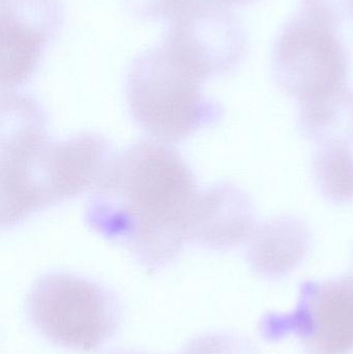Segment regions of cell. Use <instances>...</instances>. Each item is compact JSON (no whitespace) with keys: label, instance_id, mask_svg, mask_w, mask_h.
Masks as SVG:
<instances>
[{"label":"cell","instance_id":"cell-1","mask_svg":"<svg viewBox=\"0 0 353 354\" xmlns=\"http://www.w3.org/2000/svg\"><path fill=\"white\" fill-rule=\"evenodd\" d=\"M202 192L171 145L139 141L113 156L90 191L85 222L146 270H160L193 243Z\"/></svg>","mask_w":353,"mask_h":354},{"label":"cell","instance_id":"cell-2","mask_svg":"<svg viewBox=\"0 0 353 354\" xmlns=\"http://www.w3.org/2000/svg\"><path fill=\"white\" fill-rule=\"evenodd\" d=\"M112 145L95 133L52 140L39 102L24 93L2 95L1 227L95 187L113 158Z\"/></svg>","mask_w":353,"mask_h":354},{"label":"cell","instance_id":"cell-3","mask_svg":"<svg viewBox=\"0 0 353 354\" xmlns=\"http://www.w3.org/2000/svg\"><path fill=\"white\" fill-rule=\"evenodd\" d=\"M204 82L163 44L145 50L133 60L126 76L131 115L153 140L182 142L223 116L222 106L202 93Z\"/></svg>","mask_w":353,"mask_h":354},{"label":"cell","instance_id":"cell-4","mask_svg":"<svg viewBox=\"0 0 353 354\" xmlns=\"http://www.w3.org/2000/svg\"><path fill=\"white\" fill-rule=\"evenodd\" d=\"M35 332L60 348L91 353L115 335L122 324L120 299L104 285L64 272L41 274L25 301Z\"/></svg>","mask_w":353,"mask_h":354},{"label":"cell","instance_id":"cell-5","mask_svg":"<svg viewBox=\"0 0 353 354\" xmlns=\"http://www.w3.org/2000/svg\"><path fill=\"white\" fill-rule=\"evenodd\" d=\"M273 71L280 88L298 105L348 87L347 56L334 27L306 12L294 17L280 33Z\"/></svg>","mask_w":353,"mask_h":354},{"label":"cell","instance_id":"cell-6","mask_svg":"<svg viewBox=\"0 0 353 354\" xmlns=\"http://www.w3.org/2000/svg\"><path fill=\"white\" fill-rule=\"evenodd\" d=\"M162 44L207 81L240 64L246 37L240 21L227 6L203 1L170 19Z\"/></svg>","mask_w":353,"mask_h":354},{"label":"cell","instance_id":"cell-7","mask_svg":"<svg viewBox=\"0 0 353 354\" xmlns=\"http://www.w3.org/2000/svg\"><path fill=\"white\" fill-rule=\"evenodd\" d=\"M292 322L311 354L353 351V274L307 282Z\"/></svg>","mask_w":353,"mask_h":354},{"label":"cell","instance_id":"cell-8","mask_svg":"<svg viewBox=\"0 0 353 354\" xmlns=\"http://www.w3.org/2000/svg\"><path fill=\"white\" fill-rule=\"evenodd\" d=\"M257 226L252 202L230 183L203 189L193 243L207 249H233L248 241Z\"/></svg>","mask_w":353,"mask_h":354},{"label":"cell","instance_id":"cell-9","mask_svg":"<svg viewBox=\"0 0 353 354\" xmlns=\"http://www.w3.org/2000/svg\"><path fill=\"white\" fill-rule=\"evenodd\" d=\"M310 245V232L302 220L278 216L255 227L248 239L247 260L259 276L282 278L305 259Z\"/></svg>","mask_w":353,"mask_h":354},{"label":"cell","instance_id":"cell-10","mask_svg":"<svg viewBox=\"0 0 353 354\" xmlns=\"http://www.w3.org/2000/svg\"><path fill=\"white\" fill-rule=\"evenodd\" d=\"M300 126L317 145L353 142V91L348 87L319 101L300 105Z\"/></svg>","mask_w":353,"mask_h":354},{"label":"cell","instance_id":"cell-11","mask_svg":"<svg viewBox=\"0 0 353 354\" xmlns=\"http://www.w3.org/2000/svg\"><path fill=\"white\" fill-rule=\"evenodd\" d=\"M61 0H0V24L52 41L64 23Z\"/></svg>","mask_w":353,"mask_h":354},{"label":"cell","instance_id":"cell-12","mask_svg":"<svg viewBox=\"0 0 353 354\" xmlns=\"http://www.w3.org/2000/svg\"><path fill=\"white\" fill-rule=\"evenodd\" d=\"M314 158V176L321 193L330 201L353 200V151L350 145H318Z\"/></svg>","mask_w":353,"mask_h":354},{"label":"cell","instance_id":"cell-13","mask_svg":"<svg viewBox=\"0 0 353 354\" xmlns=\"http://www.w3.org/2000/svg\"><path fill=\"white\" fill-rule=\"evenodd\" d=\"M203 1L215 2V0H124V6L139 20H170L184 8Z\"/></svg>","mask_w":353,"mask_h":354},{"label":"cell","instance_id":"cell-14","mask_svg":"<svg viewBox=\"0 0 353 354\" xmlns=\"http://www.w3.org/2000/svg\"><path fill=\"white\" fill-rule=\"evenodd\" d=\"M304 12L335 27L353 10L352 0H302Z\"/></svg>","mask_w":353,"mask_h":354},{"label":"cell","instance_id":"cell-15","mask_svg":"<svg viewBox=\"0 0 353 354\" xmlns=\"http://www.w3.org/2000/svg\"><path fill=\"white\" fill-rule=\"evenodd\" d=\"M110 354H144V353H138V351H115V353H112ZM180 354H182V353H180Z\"/></svg>","mask_w":353,"mask_h":354},{"label":"cell","instance_id":"cell-16","mask_svg":"<svg viewBox=\"0 0 353 354\" xmlns=\"http://www.w3.org/2000/svg\"><path fill=\"white\" fill-rule=\"evenodd\" d=\"M350 274H353V260H352V270H350Z\"/></svg>","mask_w":353,"mask_h":354}]
</instances>
